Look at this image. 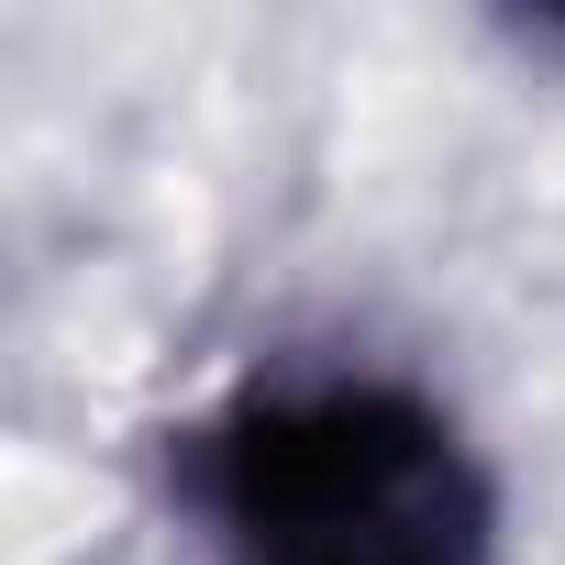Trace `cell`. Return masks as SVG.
I'll return each mask as SVG.
<instances>
[{
  "label": "cell",
  "mask_w": 565,
  "mask_h": 565,
  "mask_svg": "<svg viewBox=\"0 0 565 565\" xmlns=\"http://www.w3.org/2000/svg\"><path fill=\"white\" fill-rule=\"evenodd\" d=\"M211 565H499V499L433 388L388 366H266L222 388L178 455Z\"/></svg>",
  "instance_id": "1"
}]
</instances>
